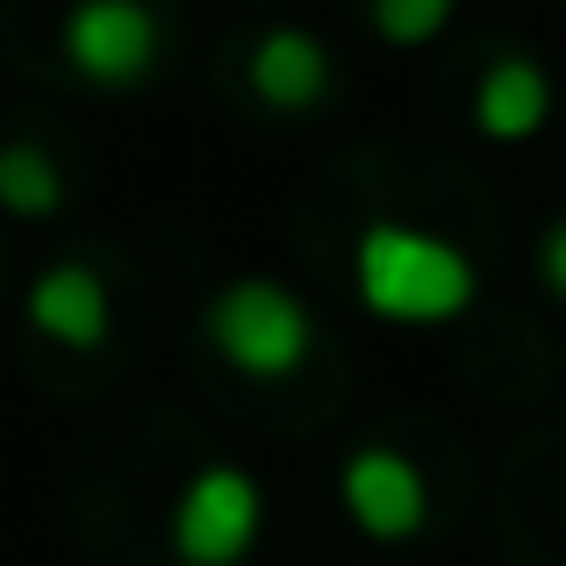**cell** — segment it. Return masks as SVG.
<instances>
[{"label": "cell", "instance_id": "6da1fadb", "mask_svg": "<svg viewBox=\"0 0 566 566\" xmlns=\"http://www.w3.org/2000/svg\"><path fill=\"white\" fill-rule=\"evenodd\" d=\"M352 294L374 323L395 331H444L481 302V265L467 259V244L423 230V222L374 216L352 244Z\"/></svg>", "mask_w": 566, "mask_h": 566}, {"label": "cell", "instance_id": "7a4b0ae2", "mask_svg": "<svg viewBox=\"0 0 566 566\" xmlns=\"http://www.w3.org/2000/svg\"><path fill=\"white\" fill-rule=\"evenodd\" d=\"M201 337L230 374L244 380H294L316 352V308L273 273H237L208 294Z\"/></svg>", "mask_w": 566, "mask_h": 566}, {"label": "cell", "instance_id": "3957f363", "mask_svg": "<svg viewBox=\"0 0 566 566\" xmlns=\"http://www.w3.org/2000/svg\"><path fill=\"white\" fill-rule=\"evenodd\" d=\"M265 481L251 467H230V459H208L180 481L166 510V553L180 566H244L265 538Z\"/></svg>", "mask_w": 566, "mask_h": 566}, {"label": "cell", "instance_id": "277c9868", "mask_svg": "<svg viewBox=\"0 0 566 566\" xmlns=\"http://www.w3.org/2000/svg\"><path fill=\"white\" fill-rule=\"evenodd\" d=\"M57 51L101 94H137L166 65V22L151 0H72Z\"/></svg>", "mask_w": 566, "mask_h": 566}, {"label": "cell", "instance_id": "5b68a950", "mask_svg": "<svg viewBox=\"0 0 566 566\" xmlns=\"http://www.w3.org/2000/svg\"><path fill=\"white\" fill-rule=\"evenodd\" d=\"M337 510L359 538L374 545H409L430 531V481L409 452L395 444H359L337 467Z\"/></svg>", "mask_w": 566, "mask_h": 566}, {"label": "cell", "instance_id": "8992f818", "mask_svg": "<svg viewBox=\"0 0 566 566\" xmlns=\"http://www.w3.org/2000/svg\"><path fill=\"white\" fill-rule=\"evenodd\" d=\"M244 80L273 115H316L323 101L337 94V57H331V43H323L316 29L280 22V29H265V36H251Z\"/></svg>", "mask_w": 566, "mask_h": 566}, {"label": "cell", "instance_id": "52a82bcc", "mask_svg": "<svg viewBox=\"0 0 566 566\" xmlns=\"http://www.w3.org/2000/svg\"><path fill=\"white\" fill-rule=\"evenodd\" d=\"M22 316H29V331L51 337V345L94 352V345H108V331H115V294L86 259H51L36 280H29Z\"/></svg>", "mask_w": 566, "mask_h": 566}, {"label": "cell", "instance_id": "ba28073f", "mask_svg": "<svg viewBox=\"0 0 566 566\" xmlns=\"http://www.w3.org/2000/svg\"><path fill=\"white\" fill-rule=\"evenodd\" d=\"M553 72L538 65V57L510 51L495 57V65H481V80H473V137L481 144H531L545 137V123H553Z\"/></svg>", "mask_w": 566, "mask_h": 566}, {"label": "cell", "instance_id": "9c48e42d", "mask_svg": "<svg viewBox=\"0 0 566 566\" xmlns=\"http://www.w3.org/2000/svg\"><path fill=\"white\" fill-rule=\"evenodd\" d=\"M65 208V172L43 144L8 137L0 144V216L8 222H51Z\"/></svg>", "mask_w": 566, "mask_h": 566}, {"label": "cell", "instance_id": "30bf717a", "mask_svg": "<svg viewBox=\"0 0 566 566\" xmlns=\"http://www.w3.org/2000/svg\"><path fill=\"white\" fill-rule=\"evenodd\" d=\"M459 0H366V22H374L380 43H395V51H423V43H438L444 29H452Z\"/></svg>", "mask_w": 566, "mask_h": 566}, {"label": "cell", "instance_id": "8fae6325", "mask_svg": "<svg viewBox=\"0 0 566 566\" xmlns=\"http://www.w3.org/2000/svg\"><path fill=\"white\" fill-rule=\"evenodd\" d=\"M538 287L553 294V302H566V216H553L545 237H538Z\"/></svg>", "mask_w": 566, "mask_h": 566}]
</instances>
